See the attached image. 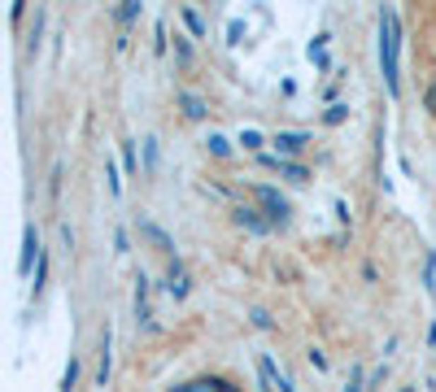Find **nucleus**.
<instances>
[{
  "label": "nucleus",
  "instance_id": "12",
  "mask_svg": "<svg viewBox=\"0 0 436 392\" xmlns=\"http://www.w3.org/2000/svg\"><path fill=\"white\" fill-rule=\"evenodd\" d=\"M175 61H179V66H184V70L192 66V44H188L184 35H175Z\"/></svg>",
  "mask_w": 436,
  "mask_h": 392
},
{
  "label": "nucleus",
  "instance_id": "15",
  "mask_svg": "<svg viewBox=\"0 0 436 392\" xmlns=\"http://www.w3.org/2000/svg\"><path fill=\"white\" fill-rule=\"evenodd\" d=\"M205 144H210V153H214V157H232V140H227V136H218V131H214V136L205 140Z\"/></svg>",
  "mask_w": 436,
  "mask_h": 392
},
{
  "label": "nucleus",
  "instance_id": "19",
  "mask_svg": "<svg viewBox=\"0 0 436 392\" xmlns=\"http://www.w3.org/2000/svg\"><path fill=\"white\" fill-rule=\"evenodd\" d=\"M249 319H253V327H258V331H271V327H275V319H271L266 309H249Z\"/></svg>",
  "mask_w": 436,
  "mask_h": 392
},
{
  "label": "nucleus",
  "instance_id": "5",
  "mask_svg": "<svg viewBox=\"0 0 436 392\" xmlns=\"http://www.w3.org/2000/svg\"><path fill=\"white\" fill-rule=\"evenodd\" d=\"M166 292L175 297V301H184L188 292H192V279H188V271H184V261H170V266H166Z\"/></svg>",
  "mask_w": 436,
  "mask_h": 392
},
{
  "label": "nucleus",
  "instance_id": "29",
  "mask_svg": "<svg viewBox=\"0 0 436 392\" xmlns=\"http://www.w3.org/2000/svg\"><path fill=\"white\" fill-rule=\"evenodd\" d=\"M275 388H279V392H297V384H293L288 375H279V384H275Z\"/></svg>",
  "mask_w": 436,
  "mask_h": 392
},
{
  "label": "nucleus",
  "instance_id": "9",
  "mask_svg": "<svg viewBox=\"0 0 436 392\" xmlns=\"http://www.w3.org/2000/svg\"><path fill=\"white\" fill-rule=\"evenodd\" d=\"M179 105H184V114H188V118H196V122L210 114V109H205V100H201L196 92H179Z\"/></svg>",
  "mask_w": 436,
  "mask_h": 392
},
{
  "label": "nucleus",
  "instance_id": "4",
  "mask_svg": "<svg viewBox=\"0 0 436 392\" xmlns=\"http://www.w3.org/2000/svg\"><path fill=\"white\" fill-rule=\"evenodd\" d=\"M40 257H44V249H40L35 222H27V231H22V257H18V271H22V275H31V266H40Z\"/></svg>",
  "mask_w": 436,
  "mask_h": 392
},
{
  "label": "nucleus",
  "instance_id": "28",
  "mask_svg": "<svg viewBox=\"0 0 436 392\" xmlns=\"http://www.w3.org/2000/svg\"><path fill=\"white\" fill-rule=\"evenodd\" d=\"M310 366H314V371H327V357L319 349H310Z\"/></svg>",
  "mask_w": 436,
  "mask_h": 392
},
{
  "label": "nucleus",
  "instance_id": "14",
  "mask_svg": "<svg viewBox=\"0 0 436 392\" xmlns=\"http://www.w3.org/2000/svg\"><path fill=\"white\" fill-rule=\"evenodd\" d=\"M122 166H126V174L140 170V157H136V144H131V140H122Z\"/></svg>",
  "mask_w": 436,
  "mask_h": 392
},
{
  "label": "nucleus",
  "instance_id": "1",
  "mask_svg": "<svg viewBox=\"0 0 436 392\" xmlns=\"http://www.w3.org/2000/svg\"><path fill=\"white\" fill-rule=\"evenodd\" d=\"M397 48H401V22H397V9H379V66H384V83H389L393 96L401 92Z\"/></svg>",
  "mask_w": 436,
  "mask_h": 392
},
{
  "label": "nucleus",
  "instance_id": "17",
  "mask_svg": "<svg viewBox=\"0 0 436 392\" xmlns=\"http://www.w3.org/2000/svg\"><path fill=\"white\" fill-rule=\"evenodd\" d=\"M423 287L428 292H436V253L428 249V266H423Z\"/></svg>",
  "mask_w": 436,
  "mask_h": 392
},
{
  "label": "nucleus",
  "instance_id": "20",
  "mask_svg": "<svg viewBox=\"0 0 436 392\" xmlns=\"http://www.w3.org/2000/svg\"><path fill=\"white\" fill-rule=\"evenodd\" d=\"M105 179H110V192L118 196V192H122V179H118V166L110 162V157H105Z\"/></svg>",
  "mask_w": 436,
  "mask_h": 392
},
{
  "label": "nucleus",
  "instance_id": "30",
  "mask_svg": "<svg viewBox=\"0 0 436 392\" xmlns=\"http://www.w3.org/2000/svg\"><path fill=\"white\" fill-rule=\"evenodd\" d=\"M423 105H428V109L436 114V88H428V96H423Z\"/></svg>",
  "mask_w": 436,
  "mask_h": 392
},
{
  "label": "nucleus",
  "instance_id": "27",
  "mask_svg": "<svg viewBox=\"0 0 436 392\" xmlns=\"http://www.w3.org/2000/svg\"><path fill=\"white\" fill-rule=\"evenodd\" d=\"M48 192H53V201H57V192H61V166H53V183H48Z\"/></svg>",
  "mask_w": 436,
  "mask_h": 392
},
{
  "label": "nucleus",
  "instance_id": "11",
  "mask_svg": "<svg viewBox=\"0 0 436 392\" xmlns=\"http://www.w3.org/2000/svg\"><path fill=\"white\" fill-rule=\"evenodd\" d=\"M240 144H244L249 153H258V148L266 144V136H262V131H258V126H244V131H240Z\"/></svg>",
  "mask_w": 436,
  "mask_h": 392
},
{
  "label": "nucleus",
  "instance_id": "2",
  "mask_svg": "<svg viewBox=\"0 0 436 392\" xmlns=\"http://www.w3.org/2000/svg\"><path fill=\"white\" fill-rule=\"evenodd\" d=\"M253 201L262 205V214H266V222L275 227H284L288 222V214H293V205H288V196H279V188H266V183H258V188H253Z\"/></svg>",
  "mask_w": 436,
  "mask_h": 392
},
{
  "label": "nucleus",
  "instance_id": "8",
  "mask_svg": "<svg viewBox=\"0 0 436 392\" xmlns=\"http://www.w3.org/2000/svg\"><path fill=\"white\" fill-rule=\"evenodd\" d=\"M271 144L279 148V157H288V153H301L305 144H314V140H310V131H279Z\"/></svg>",
  "mask_w": 436,
  "mask_h": 392
},
{
  "label": "nucleus",
  "instance_id": "18",
  "mask_svg": "<svg viewBox=\"0 0 436 392\" xmlns=\"http://www.w3.org/2000/svg\"><path fill=\"white\" fill-rule=\"evenodd\" d=\"M140 13H144V5H136V0H126V5H122V9H118V22H122V26H126V22H136V18H140Z\"/></svg>",
  "mask_w": 436,
  "mask_h": 392
},
{
  "label": "nucleus",
  "instance_id": "3",
  "mask_svg": "<svg viewBox=\"0 0 436 392\" xmlns=\"http://www.w3.org/2000/svg\"><path fill=\"white\" fill-rule=\"evenodd\" d=\"M136 227H140V240H144L148 249H158V253L175 257V240H170V231H166V227H158L148 214H140V218H136Z\"/></svg>",
  "mask_w": 436,
  "mask_h": 392
},
{
  "label": "nucleus",
  "instance_id": "6",
  "mask_svg": "<svg viewBox=\"0 0 436 392\" xmlns=\"http://www.w3.org/2000/svg\"><path fill=\"white\" fill-rule=\"evenodd\" d=\"M262 166H266V170H279V174L293 179V183H310V170H305L301 162H288V157H266V153H262Z\"/></svg>",
  "mask_w": 436,
  "mask_h": 392
},
{
  "label": "nucleus",
  "instance_id": "10",
  "mask_svg": "<svg viewBox=\"0 0 436 392\" xmlns=\"http://www.w3.org/2000/svg\"><path fill=\"white\" fill-rule=\"evenodd\" d=\"M179 18H184V22H188V31H192L196 40H205V35H210V31H205V18H201L196 9H179Z\"/></svg>",
  "mask_w": 436,
  "mask_h": 392
},
{
  "label": "nucleus",
  "instance_id": "24",
  "mask_svg": "<svg viewBox=\"0 0 436 392\" xmlns=\"http://www.w3.org/2000/svg\"><path fill=\"white\" fill-rule=\"evenodd\" d=\"M341 392H363V366H353V371H349V384Z\"/></svg>",
  "mask_w": 436,
  "mask_h": 392
},
{
  "label": "nucleus",
  "instance_id": "21",
  "mask_svg": "<svg viewBox=\"0 0 436 392\" xmlns=\"http://www.w3.org/2000/svg\"><path fill=\"white\" fill-rule=\"evenodd\" d=\"M345 114H349V105H331V109L323 114V122H327V126H336V122H345Z\"/></svg>",
  "mask_w": 436,
  "mask_h": 392
},
{
  "label": "nucleus",
  "instance_id": "25",
  "mask_svg": "<svg viewBox=\"0 0 436 392\" xmlns=\"http://www.w3.org/2000/svg\"><path fill=\"white\" fill-rule=\"evenodd\" d=\"M114 253H131V240H126V227L114 231Z\"/></svg>",
  "mask_w": 436,
  "mask_h": 392
},
{
  "label": "nucleus",
  "instance_id": "13",
  "mask_svg": "<svg viewBox=\"0 0 436 392\" xmlns=\"http://www.w3.org/2000/svg\"><path fill=\"white\" fill-rule=\"evenodd\" d=\"M74 384H79V357L66 362V375H61V392H74Z\"/></svg>",
  "mask_w": 436,
  "mask_h": 392
},
{
  "label": "nucleus",
  "instance_id": "23",
  "mask_svg": "<svg viewBox=\"0 0 436 392\" xmlns=\"http://www.w3.org/2000/svg\"><path fill=\"white\" fill-rule=\"evenodd\" d=\"M44 279H48V253L40 257V266H35V297L44 292Z\"/></svg>",
  "mask_w": 436,
  "mask_h": 392
},
{
  "label": "nucleus",
  "instance_id": "22",
  "mask_svg": "<svg viewBox=\"0 0 436 392\" xmlns=\"http://www.w3.org/2000/svg\"><path fill=\"white\" fill-rule=\"evenodd\" d=\"M40 35H44V9H35V26H31V52H40Z\"/></svg>",
  "mask_w": 436,
  "mask_h": 392
},
{
  "label": "nucleus",
  "instance_id": "16",
  "mask_svg": "<svg viewBox=\"0 0 436 392\" xmlns=\"http://www.w3.org/2000/svg\"><path fill=\"white\" fill-rule=\"evenodd\" d=\"M144 170H148V174H158V140H153V136L144 140Z\"/></svg>",
  "mask_w": 436,
  "mask_h": 392
},
{
  "label": "nucleus",
  "instance_id": "31",
  "mask_svg": "<svg viewBox=\"0 0 436 392\" xmlns=\"http://www.w3.org/2000/svg\"><path fill=\"white\" fill-rule=\"evenodd\" d=\"M428 340H432V345H436V323H432V331H428Z\"/></svg>",
  "mask_w": 436,
  "mask_h": 392
},
{
  "label": "nucleus",
  "instance_id": "32",
  "mask_svg": "<svg viewBox=\"0 0 436 392\" xmlns=\"http://www.w3.org/2000/svg\"><path fill=\"white\" fill-rule=\"evenodd\" d=\"M401 392H415V388H401Z\"/></svg>",
  "mask_w": 436,
  "mask_h": 392
},
{
  "label": "nucleus",
  "instance_id": "7",
  "mask_svg": "<svg viewBox=\"0 0 436 392\" xmlns=\"http://www.w3.org/2000/svg\"><path fill=\"white\" fill-rule=\"evenodd\" d=\"M232 218H236L240 227H249L253 235H266V231H271V222H266V218H262L253 205H232Z\"/></svg>",
  "mask_w": 436,
  "mask_h": 392
},
{
  "label": "nucleus",
  "instance_id": "26",
  "mask_svg": "<svg viewBox=\"0 0 436 392\" xmlns=\"http://www.w3.org/2000/svg\"><path fill=\"white\" fill-rule=\"evenodd\" d=\"M384 379H389V366H379V371L371 375V392H379V388H384Z\"/></svg>",
  "mask_w": 436,
  "mask_h": 392
}]
</instances>
